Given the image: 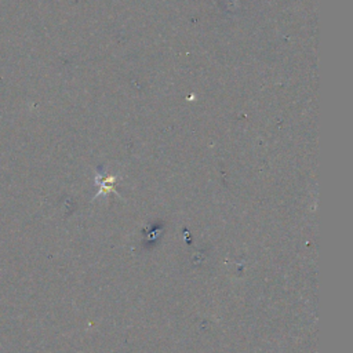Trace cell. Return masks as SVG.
Masks as SVG:
<instances>
[]
</instances>
